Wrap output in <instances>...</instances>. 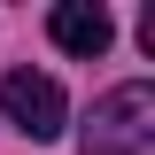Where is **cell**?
Masks as SVG:
<instances>
[{
	"label": "cell",
	"mask_w": 155,
	"mask_h": 155,
	"mask_svg": "<svg viewBox=\"0 0 155 155\" xmlns=\"http://www.w3.org/2000/svg\"><path fill=\"white\" fill-rule=\"evenodd\" d=\"M78 140H85V155H132L155 140V85H116V93L93 101V116L78 124Z\"/></svg>",
	"instance_id": "cell-1"
},
{
	"label": "cell",
	"mask_w": 155,
	"mask_h": 155,
	"mask_svg": "<svg viewBox=\"0 0 155 155\" xmlns=\"http://www.w3.org/2000/svg\"><path fill=\"white\" fill-rule=\"evenodd\" d=\"M0 109H8V124H16L23 140H54L62 124H70L62 85H54V78H39V70H8V78H0Z\"/></svg>",
	"instance_id": "cell-2"
},
{
	"label": "cell",
	"mask_w": 155,
	"mask_h": 155,
	"mask_svg": "<svg viewBox=\"0 0 155 155\" xmlns=\"http://www.w3.org/2000/svg\"><path fill=\"white\" fill-rule=\"evenodd\" d=\"M47 31H54V47L62 54H109V39H116V23H109V8L101 0H62L54 16H47Z\"/></svg>",
	"instance_id": "cell-3"
}]
</instances>
